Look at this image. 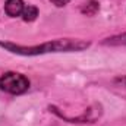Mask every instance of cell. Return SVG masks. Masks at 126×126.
I'll use <instances>...</instances> for the list:
<instances>
[{"mask_svg":"<svg viewBox=\"0 0 126 126\" xmlns=\"http://www.w3.org/2000/svg\"><path fill=\"white\" fill-rule=\"evenodd\" d=\"M91 46L90 41L79 40V38H57L37 46H21L9 41H0V47L7 50L9 53L19 54V56H41L48 53H72V51H82Z\"/></svg>","mask_w":126,"mask_h":126,"instance_id":"cell-1","label":"cell"},{"mask_svg":"<svg viewBox=\"0 0 126 126\" xmlns=\"http://www.w3.org/2000/svg\"><path fill=\"white\" fill-rule=\"evenodd\" d=\"M30 88V79L18 72H6L0 76V90L12 95L27 93Z\"/></svg>","mask_w":126,"mask_h":126,"instance_id":"cell-2","label":"cell"},{"mask_svg":"<svg viewBox=\"0 0 126 126\" xmlns=\"http://www.w3.org/2000/svg\"><path fill=\"white\" fill-rule=\"evenodd\" d=\"M24 9H25V3L22 0H6V3H4V12L10 18L21 16Z\"/></svg>","mask_w":126,"mask_h":126,"instance_id":"cell-3","label":"cell"},{"mask_svg":"<svg viewBox=\"0 0 126 126\" xmlns=\"http://www.w3.org/2000/svg\"><path fill=\"white\" fill-rule=\"evenodd\" d=\"M79 12L84 16H95L100 12V3L97 0H87L85 3L81 4Z\"/></svg>","mask_w":126,"mask_h":126,"instance_id":"cell-4","label":"cell"},{"mask_svg":"<svg viewBox=\"0 0 126 126\" xmlns=\"http://www.w3.org/2000/svg\"><path fill=\"white\" fill-rule=\"evenodd\" d=\"M101 46H109V47H120V46H126V32L104 38V40L101 41Z\"/></svg>","mask_w":126,"mask_h":126,"instance_id":"cell-5","label":"cell"},{"mask_svg":"<svg viewBox=\"0 0 126 126\" xmlns=\"http://www.w3.org/2000/svg\"><path fill=\"white\" fill-rule=\"evenodd\" d=\"M38 13L40 12H38V7L37 6H34V4H25V9H24L21 18L25 22H34L38 18Z\"/></svg>","mask_w":126,"mask_h":126,"instance_id":"cell-6","label":"cell"},{"mask_svg":"<svg viewBox=\"0 0 126 126\" xmlns=\"http://www.w3.org/2000/svg\"><path fill=\"white\" fill-rule=\"evenodd\" d=\"M113 82L116 85H119V87H125L126 88V76H116L113 79Z\"/></svg>","mask_w":126,"mask_h":126,"instance_id":"cell-7","label":"cell"},{"mask_svg":"<svg viewBox=\"0 0 126 126\" xmlns=\"http://www.w3.org/2000/svg\"><path fill=\"white\" fill-rule=\"evenodd\" d=\"M51 1V4H54L56 7H64L70 0H50Z\"/></svg>","mask_w":126,"mask_h":126,"instance_id":"cell-8","label":"cell"}]
</instances>
